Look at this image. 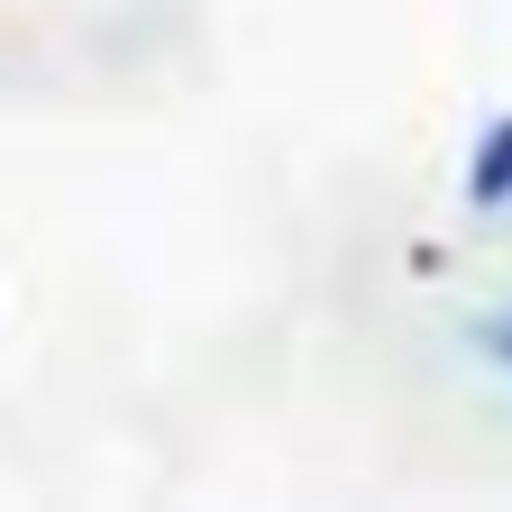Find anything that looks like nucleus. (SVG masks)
Here are the masks:
<instances>
[{
	"mask_svg": "<svg viewBox=\"0 0 512 512\" xmlns=\"http://www.w3.org/2000/svg\"><path fill=\"white\" fill-rule=\"evenodd\" d=\"M467 202L476 211H512V119H494L476 156H467Z\"/></svg>",
	"mask_w": 512,
	"mask_h": 512,
	"instance_id": "f257e3e1",
	"label": "nucleus"
},
{
	"mask_svg": "<svg viewBox=\"0 0 512 512\" xmlns=\"http://www.w3.org/2000/svg\"><path fill=\"white\" fill-rule=\"evenodd\" d=\"M485 348H494V357L512 366V320H485Z\"/></svg>",
	"mask_w": 512,
	"mask_h": 512,
	"instance_id": "f03ea898",
	"label": "nucleus"
}]
</instances>
